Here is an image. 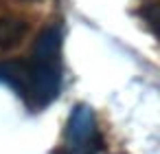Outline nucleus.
<instances>
[{
    "label": "nucleus",
    "mask_w": 160,
    "mask_h": 154,
    "mask_svg": "<svg viewBox=\"0 0 160 154\" xmlns=\"http://www.w3.org/2000/svg\"><path fill=\"white\" fill-rule=\"evenodd\" d=\"M24 88L22 97L33 106L53 101L62 86V33L55 27L44 29L31 46V55L22 62Z\"/></svg>",
    "instance_id": "nucleus-1"
},
{
    "label": "nucleus",
    "mask_w": 160,
    "mask_h": 154,
    "mask_svg": "<svg viewBox=\"0 0 160 154\" xmlns=\"http://www.w3.org/2000/svg\"><path fill=\"white\" fill-rule=\"evenodd\" d=\"M62 145L66 154H97L103 147V136L97 123V114L90 106L79 104L72 108L64 128Z\"/></svg>",
    "instance_id": "nucleus-2"
},
{
    "label": "nucleus",
    "mask_w": 160,
    "mask_h": 154,
    "mask_svg": "<svg viewBox=\"0 0 160 154\" xmlns=\"http://www.w3.org/2000/svg\"><path fill=\"white\" fill-rule=\"evenodd\" d=\"M29 24L22 18L16 16H5L0 18V51H9L13 46H18L27 33Z\"/></svg>",
    "instance_id": "nucleus-3"
}]
</instances>
